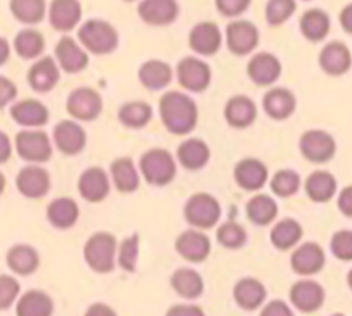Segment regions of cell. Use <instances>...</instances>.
<instances>
[{"instance_id": "obj_11", "label": "cell", "mask_w": 352, "mask_h": 316, "mask_svg": "<svg viewBox=\"0 0 352 316\" xmlns=\"http://www.w3.org/2000/svg\"><path fill=\"white\" fill-rule=\"evenodd\" d=\"M16 188L28 199L43 198L52 188L50 172L38 163L26 165L17 172Z\"/></svg>"}, {"instance_id": "obj_16", "label": "cell", "mask_w": 352, "mask_h": 316, "mask_svg": "<svg viewBox=\"0 0 352 316\" xmlns=\"http://www.w3.org/2000/svg\"><path fill=\"white\" fill-rule=\"evenodd\" d=\"M246 72L248 78L256 86H272L280 79L282 62L274 54L260 52L250 58Z\"/></svg>"}, {"instance_id": "obj_45", "label": "cell", "mask_w": 352, "mask_h": 316, "mask_svg": "<svg viewBox=\"0 0 352 316\" xmlns=\"http://www.w3.org/2000/svg\"><path fill=\"white\" fill-rule=\"evenodd\" d=\"M138 256H140V236L133 234V236L126 237L120 246H117V263L124 271L133 273L136 271Z\"/></svg>"}, {"instance_id": "obj_61", "label": "cell", "mask_w": 352, "mask_h": 316, "mask_svg": "<svg viewBox=\"0 0 352 316\" xmlns=\"http://www.w3.org/2000/svg\"><path fill=\"white\" fill-rule=\"evenodd\" d=\"M124 2H134V0H124Z\"/></svg>"}, {"instance_id": "obj_38", "label": "cell", "mask_w": 352, "mask_h": 316, "mask_svg": "<svg viewBox=\"0 0 352 316\" xmlns=\"http://www.w3.org/2000/svg\"><path fill=\"white\" fill-rule=\"evenodd\" d=\"M170 285L181 297L198 299L205 291L203 277L192 268H179L172 273Z\"/></svg>"}, {"instance_id": "obj_6", "label": "cell", "mask_w": 352, "mask_h": 316, "mask_svg": "<svg viewBox=\"0 0 352 316\" xmlns=\"http://www.w3.org/2000/svg\"><path fill=\"white\" fill-rule=\"evenodd\" d=\"M14 150L28 163H47L52 158V139L41 129H23L14 137Z\"/></svg>"}, {"instance_id": "obj_28", "label": "cell", "mask_w": 352, "mask_h": 316, "mask_svg": "<svg viewBox=\"0 0 352 316\" xmlns=\"http://www.w3.org/2000/svg\"><path fill=\"white\" fill-rule=\"evenodd\" d=\"M138 79L143 84V88L150 89V91H160L172 82L174 69L168 62L150 58V60L141 64L140 71H138Z\"/></svg>"}, {"instance_id": "obj_8", "label": "cell", "mask_w": 352, "mask_h": 316, "mask_svg": "<svg viewBox=\"0 0 352 316\" xmlns=\"http://www.w3.org/2000/svg\"><path fill=\"white\" fill-rule=\"evenodd\" d=\"M177 82L189 93H203L212 82V69L203 58L188 55L175 67Z\"/></svg>"}, {"instance_id": "obj_27", "label": "cell", "mask_w": 352, "mask_h": 316, "mask_svg": "<svg viewBox=\"0 0 352 316\" xmlns=\"http://www.w3.org/2000/svg\"><path fill=\"white\" fill-rule=\"evenodd\" d=\"M175 157H177V163L182 165L186 170L195 172L206 167L210 157H212V151H210L208 144L203 139H199V137H186L179 144Z\"/></svg>"}, {"instance_id": "obj_7", "label": "cell", "mask_w": 352, "mask_h": 316, "mask_svg": "<svg viewBox=\"0 0 352 316\" xmlns=\"http://www.w3.org/2000/svg\"><path fill=\"white\" fill-rule=\"evenodd\" d=\"M65 110L78 122H91L102 113L103 98L96 89L89 86H79L69 93Z\"/></svg>"}, {"instance_id": "obj_2", "label": "cell", "mask_w": 352, "mask_h": 316, "mask_svg": "<svg viewBox=\"0 0 352 316\" xmlns=\"http://www.w3.org/2000/svg\"><path fill=\"white\" fill-rule=\"evenodd\" d=\"M140 175L151 185L164 188L177 175V160L164 148H151L140 158Z\"/></svg>"}, {"instance_id": "obj_14", "label": "cell", "mask_w": 352, "mask_h": 316, "mask_svg": "<svg viewBox=\"0 0 352 316\" xmlns=\"http://www.w3.org/2000/svg\"><path fill=\"white\" fill-rule=\"evenodd\" d=\"M9 113L10 119L24 129H40L45 124H48V119H50L47 105L34 98H24L12 103Z\"/></svg>"}, {"instance_id": "obj_56", "label": "cell", "mask_w": 352, "mask_h": 316, "mask_svg": "<svg viewBox=\"0 0 352 316\" xmlns=\"http://www.w3.org/2000/svg\"><path fill=\"white\" fill-rule=\"evenodd\" d=\"M339 21H340V26L344 27V31L352 34V3H347V5L340 10Z\"/></svg>"}, {"instance_id": "obj_12", "label": "cell", "mask_w": 352, "mask_h": 316, "mask_svg": "<svg viewBox=\"0 0 352 316\" xmlns=\"http://www.w3.org/2000/svg\"><path fill=\"white\" fill-rule=\"evenodd\" d=\"M52 141H54L55 148L60 153L67 155V157H74V155H79L85 150L88 137H86L85 127L78 120L69 119L55 124Z\"/></svg>"}, {"instance_id": "obj_1", "label": "cell", "mask_w": 352, "mask_h": 316, "mask_svg": "<svg viewBox=\"0 0 352 316\" xmlns=\"http://www.w3.org/2000/svg\"><path fill=\"white\" fill-rule=\"evenodd\" d=\"M162 124L174 136H188L198 124V105L182 91H167L158 102Z\"/></svg>"}, {"instance_id": "obj_21", "label": "cell", "mask_w": 352, "mask_h": 316, "mask_svg": "<svg viewBox=\"0 0 352 316\" xmlns=\"http://www.w3.org/2000/svg\"><path fill=\"white\" fill-rule=\"evenodd\" d=\"M82 17V7L79 0H52L48 7V21L55 31L69 33L78 27Z\"/></svg>"}, {"instance_id": "obj_42", "label": "cell", "mask_w": 352, "mask_h": 316, "mask_svg": "<svg viewBox=\"0 0 352 316\" xmlns=\"http://www.w3.org/2000/svg\"><path fill=\"white\" fill-rule=\"evenodd\" d=\"M9 9L17 23L34 26L43 21L47 14V2L45 0H9Z\"/></svg>"}, {"instance_id": "obj_35", "label": "cell", "mask_w": 352, "mask_h": 316, "mask_svg": "<svg viewBox=\"0 0 352 316\" xmlns=\"http://www.w3.org/2000/svg\"><path fill=\"white\" fill-rule=\"evenodd\" d=\"M54 301L50 295L38 289L24 292L16 304V316H52Z\"/></svg>"}, {"instance_id": "obj_23", "label": "cell", "mask_w": 352, "mask_h": 316, "mask_svg": "<svg viewBox=\"0 0 352 316\" xmlns=\"http://www.w3.org/2000/svg\"><path fill=\"white\" fill-rule=\"evenodd\" d=\"M258 117V106L254 100L246 95H236L227 100L223 106V119L234 129H246L253 126Z\"/></svg>"}, {"instance_id": "obj_58", "label": "cell", "mask_w": 352, "mask_h": 316, "mask_svg": "<svg viewBox=\"0 0 352 316\" xmlns=\"http://www.w3.org/2000/svg\"><path fill=\"white\" fill-rule=\"evenodd\" d=\"M6 185H7L6 175H3V172L0 170V196H2L3 191H6Z\"/></svg>"}, {"instance_id": "obj_34", "label": "cell", "mask_w": 352, "mask_h": 316, "mask_svg": "<svg viewBox=\"0 0 352 316\" xmlns=\"http://www.w3.org/2000/svg\"><path fill=\"white\" fill-rule=\"evenodd\" d=\"M278 205L270 194L256 192L246 205V216L251 223L258 227H267L277 218Z\"/></svg>"}, {"instance_id": "obj_3", "label": "cell", "mask_w": 352, "mask_h": 316, "mask_svg": "<svg viewBox=\"0 0 352 316\" xmlns=\"http://www.w3.org/2000/svg\"><path fill=\"white\" fill-rule=\"evenodd\" d=\"M78 40L88 54L110 55L119 47V33L103 19H89L78 30Z\"/></svg>"}, {"instance_id": "obj_4", "label": "cell", "mask_w": 352, "mask_h": 316, "mask_svg": "<svg viewBox=\"0 0 352 316\" xmlns=\"http://www.w3.org/2000/svg\"><path fill=\"white\" fill-rule=\"evenodd\" d=\"M117 239L110 232H96L86 240L85 261L96 273H110L117 263Z\"/></svg>"}, {"instance_id": "obj_15", "label": "cell", "mask_w": 352, "mask_h": 316, "mask_svg": "<svg viewBox=\"0 0 352 316\" xmlns=\"http://www.w3.org/2000/svg\"><path fill=\"white\" fill-rule=\"evenodd\" d=\"M175 251L189 263H201L210 256L212 240L203 230L189 229L175 239Z\"/></svg>"}, {"instance_id": "obj_55", "label": "cell", "mask_w": 352, "mask_h": 316, "mask_svg": "<svg viewBox=\"0 0 352 316\" xmlns=\"http://www.w3.org/2000/svg\"><path fill=\"white\" fill-rule=\"evenodd\" d=\"M85 316H117V313L103 302H95L86 309Z\"/></svg>"}, {"instance_id": "obj_18", "label": "cell", "mask_w": 352, "mask_h": 316, "mask_svg": "<svg viewBox=\"0 0 352 316\" xmlns=\"http://www.w3.org/2000/svg\"><path fill=\"white\" fill-rule=\"evenodd\" d=\"M78 191L88 203H102L110 192V175L102 167H88L78 181Z\"/></svg>"}, {"instance_id": "obj_50", "label": "cell", "mask_w": 352, "mask_h": 316, "mask_svg": "<svg viewBox=\"0 0 352 316\" xmlns=\"http://www.w3.org/2000/svg\"><path fill=\"white\" fill-rule=\"evenodd\" d=\"M17 98V86L14 84L12 79L0 76V110L6 109L7 105Z\"/></svg>"}, {"instance_id": "obj_36", "label": "cell", "mask_w": 352, "mask_h": 316, "mask_svg": "<svg viewBox=\"0 0 352 316\" xmlns=\"http://www.w3.org/2000/svg\"><path fill=\"white\" fill-rule=\"evenodd\" d=\"M305 191L311 201L327 203L336 196L337 181L329 170H315L306 179Z\"/></svg>"}, {"instance_id": "obj_49", "label": "cell", "mask_w": 352, "mask_h": 316, "mask_svg": "<svg viewBox=\"0 0 352 316\" xmlns=\"http://www.w3.org/2000/svg\"><path fill=\"white\" fill-rule=\"evenodd\" d=\"M251 5V0H215V7L222 16L239 17Z\"/></svg>"}, {"instance_id": "obj_37", "label": "cell", "mask_w": 352, "mask_h": 316, "mask_svg": "<svg viewBox=\"0 0 352 316\" xmlns=\"http://www.w3.org/2000/svg\"><path fill=\"white\" fill-rule=\"evenodd\" d=\"M299 30L306 40L318 43L330 33V17L322 9H309L299 19Z\"/></svg>"}, {"instance_id": "obj_30", "label": "cell", "mask_w": 352, "mask_h": 316, "mask_svg": "<svg viewBox=\"0 0 352 316\" xmlns=\"http://www.w3.org/2000/svg\"><path fill=\"white\" fill-rule=\"evenodd\" d=\"M79 215V206L76 199L69 198V196H60L50 201L47 206V220L50 222L52 227L58 230H67L78 223Z\"/></svg>"}, {"instance_id": "obj_13", "label": "cell", "mask_w": 352, "mask_h": 316, "mask_svg": "<svg viewBox=\"0 0 352 316\" xmlns=\"http://www.w3.org/2000/svg\"><path fill=\"white\" fill-rule=\"evenodd\" d=\"M55 62L60 71L67 74H78L88 67L89 55L74 38L62 36L55 45Z\"/></svg>"}, {"instance_id": "obj_44", "label": "cell", "mask_w": 352, "mask_h": 316, "mask_svg": "<svg viewBox=\"0 0 352 316\" xmlns=\"http://www.w3.org/2000/svg\"><path fill=\"white\" fill-rule=\"evenodd\" d=\"M217 240L227 249H241L248 240V232L241 223L229 220L217 229Z\"/></svg>"}, {"instance_id": "obj_51", "label": "cell", "mask_w": 352, "mask_h": 316, "mask_svg": "<svg viewBox=\"0 0 352 316\" xmlns=\"http://www.w3.org/2000/svg\"><path fill=\"white\" fill-rule=\"evenodd\" d=\"M260 316H294V313L282 299H274L265 306Z\"/></svg>"}, {"instance_id": "obj_19", "label": "cell", "mask_w": 352, "mask_h": 316, "mask_svg": "<svg viewBox=\"0 0 352 316\" xmlns=\"http://www.w3.org/2000/svg\"><path fill=\"white\" fill-rule=\"evenodd\" d=\"M189 48L196 55L203 57H212L222 47V33L220 27L212 21H203L198 23L189 33Z\"/></svg>"}, {"instance_id": "obj_43", "label": "cell", "mask_w": 352, "mask_h": 316, "mask_svg": "<svg viewBox=\"0 0 352 316\" xmlns=\"http://www.w3.org/2000/svg\"><path fill=\"white\" fill-rule=\"evenodd\" d=\"M270 189L278 198H291L301 189V177L292 168H280L272 175Z\"/></svg>"}, {"instance_id": "obj_10", "label": "cell", "mask_w": 352, "mask_h": 316, "mask_svg": "<svg viewBox=\"0 0 352 316\" xmlns=\"http://www.w3.org/2000/svg\"><path fill=\"white\" fill-rule=\"evenodd\" d=\"M299 150L311 163H327L336 155L337 143L327 131L309 129L299 139Z\"/></svg>"}, {"instance_id": "obj_17", "label": "cell", "mask_w": 352, "mask_h": 316, "mask_svg": "<svg viewBox=\"0 0 352 316\" xmlns=\"http://www.w3.org/2000/svg\"><path fill=\"white\" fill-rule=\"evenodd\" d=\"M268 179V167L258 158H244L234 167V181L243 191L258 192L263 189Z\"/></svg>"}, {"instance_id": "obj_54", "label": "cell", "mask_w": 352, "mask_h": 316, "mask_svg": "<svg viewBox=\"0 0 352 316\" xmlns=\"http://www.w3.org/2000/svg\"><path fill=\"white\" fill-rule=\"evenodd\" d=\"M339 210L344 213L346 216H352V185H347L340 191L339 194Z\"/></svg>"}, {"instance_id": "obj_59", "label": "cell", "mask_w": 352, "mask_h": 316, "mask_svg": "<svg viewBox=\"0 0 352 316\" xmlns=\"http://www.w3.org/2000/svg\"><path fill=\"white\" fill-rule=\"evenodd\" d=\"M347 284H349V287L352 289V270L349 271V275H347Z\"/></svg>"}, {"instance_id": "obj_53", "label": "cell", "mask_w": 352, "mask_h": 316, "mask_svg": "<svg viewBox=\"0 0 352 316\" xmlns=\"http://www.w3.org/2000/svg\"><path fill=\"white\" fill-rule=\"evenodd\" d=\"M12 151H14V143L10 141L9 134L0 131V165L7 163L12 157Z\"/></svg>"}, {"instance_id": "obj_39", "label": "cell", "mask_w": 352, "mask_h": 316, "mask_svg": "<svg viewBox=\"0 0 352 316\" xmlns=\"http://www.w3.org/2000/svg\"><path fill=\"white\" fill-rule=\"evenodd\" d=\"M12 48L24 60L40 58V55L45 52V36L34 27H24L14 36Z\"/></svg>"}, {"instance_id": "obj_9", "label": "cell", "mask_w": 352, "mask_h": 316, "mask_svg": "<svg viewBox=\"0 0 352 316\" xmlns=\"http://www.w3.org/2000/svg\"><path fill=\"white\" fill-rule=\"evenodd\" d=\"M226 43L230 54L237 55V57L250 55L256 50L258 43H260V31L251 21L236 19L227 24Z\"/></svg>"}, {"instance_id": "obj_52", "label": "cell", "mask_w": 352, "mask_h": 316, "mask_svg": "<svg viewBox=\"0 0 352 316\" xmlns=\"http://www.w3.org/2000/svg\"><path fill=\"white\" fill-rule=\"evenodd\" d=\"M165 316H206L199 306L196 304H175L172 306Z\"/></svg>"}, {"instance_id": "obj_26", "label": "cell", "mask_w": 352, "mask_h": 316, "mask_svg": "<svg viewBox=\"0 0 352 316\" xmlns=\"http://www.w3.org/2000/svg\"><path fill=\"white\" fill-rule=\"evenodd\" d=\"M291 267L298 275L308 277L323 270L325 267V251L316 242H305L292 253Z\"/></svg>"}, {"instance_id": "obj_29", "label": "cell", "mask_w": 352, "mask_h": 316, "mask_svg": "<svg viewBox=\"0 0 352 316\" xmlns=\"http://www.w3.org/2000/svg\"><path fill=\"white\" fill-rule=\"evenodd\" d=\"M320 67L323 72L330 76H342L346 74L352 65V55L347 45L340 41H330L320 52Z\"/></svg>"}, {"instance_id": "obj_31", "label": "cell", "mask_w": 352, "mask_h": 316, "mask_svg": "<svg viewBox=\"0 0 352 316\" xmlns=\"http://www.w3.org/2000/svg\"><path fill=\"white\" fill-rule=\"evenodd\" d=\"M110 181L113 182L116 189L124 194H131V192L138 191L141 182L140 170L134 165L133 158L129 157H119L112 161L110 165Z\"/></svg>"}, {"instance_id": "obj_60", "label": "cell", "mask_w": 352, "mask_h": 316, "mask_svg": "<svg viewBox=\"0 0 352 316\" xmlns=\"http://www.w3.org/2000/svg\"><path fill=\"white\" fill-rule=\"evenodd\" d=\"M332 316H346V315H342V313H336V315H332Z\"/></svg>"}, {"instance_id": "obj_25", "label": "cell", "mask_w": 352, "mask_h": 316, "mask_svg": "<svg viewBox=\"0 0 352 316\" xmlns=\"http://www.w3.org/2000/svg\"><path fill=\"white\" fill-rule=\"evenodd\" d=\"M263 110L270 119L285 120L296 112L298 100L289 88L284 86H274L268 89L263 96Z\"/></svg>"}, {"instance_id": "obj_24", "label": "cell", "mask_w": 352, "mask_h": 316, "mask_svg": "<svg viewBox=\"0 0 352 316\" xmlns=\"http://www.w3.org/2000/svg\"><path fill=\"white\" fill-rule=\"evenodd\" d=\"M28 84L36 93H48L57 86L60 79V69L52 57H40L28 71Z\"/></svg>"}, {"instance_id": "obj_47", "label": "cell", "mask_w": 352, "mask_h": 316, "mask_svg": "<svg viewBox=\"0 0 352 316\" xmlns=\"http://www.w3.org/2000/svg\"><path fill=\"white\" fill-rule=\"evenodd\" d=\"M21 292L19 282L10 275H0V311L9 309L17 301Z\"/></svg>"}, {"instance_id": "obj_33", "label": "cell", "mask_w": 352, "mask_h": 316, "mask_svg": "<svg viewBox=\"0 0 352 316\" xmlns=\"http://www.w3.org/2000/svg\"><path fill=\"white\" fill-rule=\"evenodd\" d=\"M234 299L244 311H254L267 299V289L258 278L244 277L234 285Z\"/></svg>"}, {"instance_id": "obj_48", "label": "cell", "mask_w": 352, "mask_h": 316, "mask_svg": "<svg viewBox=\"0 0 352 316\" xmlns=\"http://www.w3.org/2000/svg\"><path fill=\"white\" fill-rule=\"evenodd\" d=\"M333 256L340 261H352V230H339L330 240Z\"/></svg>"}, {"instance_id": "obj_20", "label": "cell", "mask_w": 352, "mask_h": 316, "mask_svg": "<svg viewBox=\"0 0 352 316\" xmlns=\"http://www.w3.org/2000/svg\"><path fill=\"white\" fill-rule=\"evenodd\" d=\"M292 306L301 313H315L325 302V289L315 280H299L296 282L289 292Z\"/></svg>"}, {"instance_id": "obj_41", "label": "cell", "mask_w": 352, "mask_h": 316, "mask_svg": "<svg viewBox=\"0 0 352 316\" xmlns=\"http://www.w3.org/2000/svg\"><path fill=\"white\" fill-rule=\"evenodd\" d=\"M153 117V109L150 103L134 100V102L124 103L117 112V119L127 129H143Z\"/></svg>"}, {"instance_id": "obj_40", "label": "cell", "mask_w": 352, "mask_h": 316, "mask_svg": "<svg viewBox=\"0 0 352 316\" xmlns=\"http://www.w3.org/2000/svg\"><path fill=\"white\" fill-rule=\"evenodd\" d=\"M302 239V227L298 220L284 218L278 220L270 232V242L278 251H289L299 244Z\"/></svg>"}, {"instance_id": "obj_22", "label": "cell", "mask_w": 352, "mask_h": 316, "mask_svg": "<svg viewBox=\"0 0 352 316\" xmlns=\"http://www.w3.org/2000/svg\"><path fill=\"white\" fill-rule=\"evenodd\" d=\"M138 16L150 26H168L179 17L177 0H141Z\"/></svg>"}, {"instance_id": "obj_46", "label": "cell", "mask_w": 352, "mask_h": 316, "mask_svg": "<svg viewBox=\"0 0 352 316\" xmlns=\"http://www.w3.org/2000/svg\"><path fill=\"white\" fill-rule=\"evenodd\" d=\"M298 9L296 0H268L265 7V17L270 26L277 27L292 17Z\"/></svg>"}, {"instance_id": "obj_5", "label": "cell", "mask_w": 352, "mask_h": 316, "mask_svg": "<svg viewBox=\"0 0 352 316\" xmlns=\"http://www.w3.org/2000/svg\"><path fill=\"white\" fill-rule=\"evenodd\" d=\"M222 206L219 199L210 192H195L184 205V218L191 227L208 230L219 223Z\"/></svg>"}, {"instance_id": "obj_57", "label": "cell", "mask_w": 352, "mask_h": 316, "mask_svg": "<svg viewBox=\"0 0 352 316\" xmlns=\"http://www.w3.org/2000/svg\"><path fill=\"white\" fill-rule=\"evenodd\" d=\"M10 58V43L3 36H0V67L6 65Z\"/></svg>"}, {"instance_id": "obj_32", "label": "cell", "mask_w": 352, "mask_h": 316, "mask_svg": "<svg viewBox=\"0 0 352 316\" xmlns=\"http://www.w3.org/2000/svg\"><path fill=\"white\" fill-rule=\"evenodd\" d=\"M6 263L12 273L28 277V275H33L40 267V254L30 244H16L7 251Z\"/></svg>"}]
</instances>
